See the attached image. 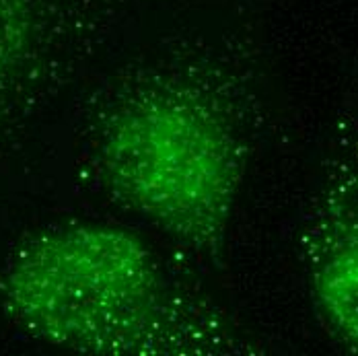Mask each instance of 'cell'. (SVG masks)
Returning <instances> with one entry per match:
<instances>
[{
	"label": "cell",
	"instance_id": "6da1fadb",
	"mask_svg": "<svg viewBox=\"0 0 358 356\" xmlns=\"http://www.w3.org/2000/svg\"><path fill=\"white\" fill-rule=\"evenodd\" d=\"M0 299L39 342L83 355H143L159 329L165 288L143 241L109 225H62L17 251Z\"/></svg>",
	"mask_w": 358,
	"mask_h": 356
},
{
	"label": "cell",
	"instance_id": "7a4b0ae2",
	"mask_svg": "<svg viewBox=\"0 0 358 356\" xmlns=\"http://www.w3.org/2000/svg\"><path fill=\"white\" fill-rule=\"evenodd\" d=\"M99 165L126 208L173 241L204 250L229 229L245 150L218 107L187 89L159 87L111 113Z\"/></svg>",
	"mask_w": 358,
	"mask_h": 356
},
{
	"label": "cell",
	"instance_id": "277c9868",
	"mask_svg": "<svg viewBox=\"0 0 358 356\" xmlns=\"http://www.w3.org/2000/svg\"><path fill=\"white\" fill-rule=\"evenodd\" d=\"M43 39V0H0V113L37 69Z\"/></svg>",
	"mask_w": 358,
	"mask_h": 356
},
{
	"label": "cell",
	"instance_id": "3957f363",
	"mask_svg": "<svg viewBox=\"0 0 358 356\" xmlns=\"http://www.w3.org/2000/svg\"><path fill=\"white\" fill-rule=\"evenodd\" d=\"M305 253L320 315L331 336L358 355V130L327 169Z\"/></svg>",
	"mask_w": 358,
	"mask_h": 356
}]
</instances>
